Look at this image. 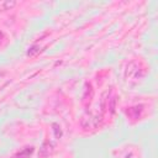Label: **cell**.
Returning <instances> with one entry per match:
<instances>
[{
	"label": "cell",
	"mask_w": 158,
	"mask_h": 158,
	"mask_svg": "<svg viewBox=\"0 0 158 158\" xmlns=\"http://www.w3.org/2000/svg\"><path fill=\"white\" fill-rule=\"evenodd\" d=\"M115 104H116V99L112 98V99L110 100V102H109V109H110L111 114H114V111H115Z\"/></svg>",
	"instance_id": "obj_7"
},
{
	"label": "cell",
	"mask_w": 158,
	"mask_h": 158,
	"mask_svg": "<svg viewBox=\"0 0 158 158\" xmlns=\"http://www.w3.org/2000/svg\"><path fill=\"white\" fill-rule=\"evenodd\" d=\"M37 53H40V47H37V46H33V47L28 48V51H27V56H30V57H35Z\"/></svg>",
	"instance_id": "obj_5"
},
{
	"label": "cell",
	"mask_w": 158,
	"mask_h": 158,
	"mask_svg": "<svg viewBox=\"0 0 158 158\" xmlns=\"http://www.w3.org/2000/svg\"><path fill=\"white\" fill-rule=\"evenodd\" d=\"M53 130H54V135H56V137L57 138H59L60 136H62V131H60V127L57 125V123H53Z\"/></svg>",
	"instance_id": "obj_6"
},
{
	"label": "cell",
	"mask_w": 158,
	"mask_h": 158,
	"mask_svg": "<svg viewBox=\"0 0 158 158\" xmlns=\"http://www.w3.org/2000/svg\"><path fill=\"white\" fill-rule=\"evenodd\" d=\"M142 112H143V105H135V106L127 107V110H126V115L132 120L139 118Z\"/></svg>",
	"instance_id": "obj_2"
},
{
	"label": "cell",
	"mask_w": 158,
	"mask_h": 158,
	"mask_svg": "<svg viewBox=\"0 0 158 158\" xmlns=\"http://www.w3.org/2000/svg\"><path fill=\"white\" fill-rule=\"evenodd\" d=\"M2 40H4V33H2V31H0V44H1Z\"/></svg>",
	"instance_id": "obj_8"
},
{
	"label": "cell",
	"mask_w": 158,
	"mask_h": 158,
	"mask_svg": "<svg viewBox=\"0 0 158 158\" xmlns=\"http://www.w3.org/2000/svg\"><path fill=\"white\" fill-rule=\"evenodd\" d=\"M100 123H101V117L100 116L85 115L80 120V126L84 130H94V128H98Z\"/></svg>",
	"instance_id": "obj_1"
},
{
	"label": "cell",
	"mask_w": 158,
	"mask_h": 158,
	"mask_svg": "<svg viewBox=\"0 0 158 158\" xmlns=\"http://www.w3.org/2000/svg\"><path fill=\"white\" fill-rule=\"evenodd\" d=\"M15 6H16V1H12V0H1L0 1V10H2V11L10 10Z\"/></svg>",
	"instance_id": "obj_4"
},
{
	"label": "cell",
	"mask_w": 158,
	"mask_h": 158,
	"mask_svg": "<svg viewBox=\"0 0 158 158\" xmlns=\"http://www.w3.org/2000/svg\"><path fill=\"white\" fill-rule=\"evenodd\" d=\"M33 151H35L33 147H25L20 152H17L12 158H30L31 154L33 153Z\"/></svg>",
	"instance_id": "obj_3"
}]
</instances>
